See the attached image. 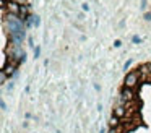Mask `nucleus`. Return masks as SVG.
Masks as SVG:
<instances>
[{
  "instance_id": "obj_1",
  "label": "nucleus",
  "mask_w": 151,
  "mask_h": 133,
  "mask_svg": "<svg viewBox=\"0 0 151 133\" xmlns=\"http://www.w3.org/2000/svg\"><path fill=\"white\" fill-rule=\"evenodd\" d=\"M140 81V73L138 71H128L125 75V80H124V88H135Z\"/></svg>"
},
{
  "instance_id": "obj_2",
  "label": "nucleus",
  "mask_w": 151,
  "mask_h": 133,
  "mask_svg": "<svg viewBox=\"0 0 151 133\" xmlns=\"http://www.w3.org/2000/svg\"><path fill=\"white\" fill-rule=\"evenodd\" d=\"M133 93H132V89L130 88H124V89H122V99L125 101V102H127V101H133Z\"/></svg>"
},
{
  "instance_id": "obj_3",
  "label": "nucleus",
  "mask_w": 151,
  "mask_h": 133,
  "mask_svg": "<svg viewBox=\"0 0 151 133\" xmlns=\"http://www.w3.org/2000/svg\"><path fill=\"white\" fill-rule=\"evenodd\" d=\"M4 71L7 73V76H8V78L13 76L15 71H17V65H5V67H4Z\"/></svg>"
},
{
  "instance_id": "obj_4",
  "label": "nucleus",
  "mask_w": 151,
  "mask_h": 133,
  "mask_svg": "<svg viewBox=\"0 0 151 133\" xmlns=\"http://www.w3.org/2000/svg\"><path fill=\"white\" fill-rule=\"evenodd\" d=\"M112 115H115V117H119V119H122V117L125 115V109L122 106H117L114 109V114H112Z\"/></svg>"
},
{
  "instance_id": "obj_5",
  "label": "nucleus",
  "mask_w": 151,
  "mask_h": 133,
  "mask_svg": "<svg viewBox=\"0 0 151 133\" xmlns=\"http://www.w3.org/2000/svg\"><path fill=\"white\" fill-rule=\"evenodd\" d=\"M31 21H33L34 28H39L41 26V16L39 15H31Z\"/></svg>"
},
{
  "instance_id": "obj_6",
  "label": "nucleus",
  "mask_w": 151,
  "mask_h": 133,
  "mask_svg": "<svg viewBox=\"0 0 151 133\" xmlns=\"http://www.w3.org/2000/svg\"><path fill=\"white\" fill-rule=\"evenodd\" d=\"M119 120H120V119H119V117H115V115L111 117V122H109V123H111V128H115V127L119 125Z\"/></svg>"
},
{
  "instance_id": "obj_7",
  "label": "nucleus",
  "mask_w": 151,
  "mask_h": 133,
  "mask_svg": "<svg viewBox=\"0 0 151 133\" xmlns=\"http://www.w3.org/2000/svg\"><path fill=\"white\" fill-rule=\"evenodd\" d=\"M0 80H2V84L7 83V73H5L4 70H2V73H0Z\"/></svg>"
},
{
  "instance_id": "obj_8",
  "label": "nucleus",
  "mask_w": 151,
  "mask_h": 133,
  "mask_svg": "<svg viewBox=\"0 0 151 133\" xmlns=\"http://www.w3.org/2000/svg\"><path fill=\"white\" fill-rule=\"evenodd\" d=\"M132 42H133V44H140L141 37H140V36H133V37H132Z\"/></svg>"
},
{
  "instance_id": "obj_9",
  "label": "nucleus",
  "mask_w": 151,
  "mask_h": 133,
  "mask_svg": "<svg viewBox=\"0 0 151 133\" xmlns=\"http://www.w3.org/2000/svg\"><path fill=\"white\" fill-rule=\"evenodd\" d=\"M39 54H41V47H36V49H34V58L39 57Z\"/></svg>"
},
{
  "instance_id": "obj_10",
  "label": "nucleus",
  "mask_w": 151,
  "mask_h": 133,
  "mask_svg": "<svg viewBox=\"0 0 151 133\" xmlns=\"http://www.w3.org/2000/svg\"><path fill=\"white\" fill-rule=\"evenodd\" d=\"M130 65H132V60H127V62H125V65H124V70H127V68H130Z\"/></svg>"
},
{
  "instance_id": "obj_11",
  "label": "nucleus",
  "mask_w": 151,
  "mask_h": 133,
  "mask_svg": "<svg viewBox=\"0 0 151 133\" xmlns=\"http://www.w3.org/2000/svg\"><path fill=\"white\" fill-rule=\"evenodd\" d=\"M120 45H122V41H119V39L114 41V47H120Z\"/></svg>"
},
{
  "instance_id": "obj_12",
  "label": "nucleus",
  "mask_w": 151,
  "mask_h": 133,
  "mask_svg": "<svg viewBox=\"0 0 151 133\" xmlns=\"http://www.w3.org/2000/svg\"><path fill=\"white\" fill-rule=\"evenodd\" d=\"M145 19H146V21H151V13H145Z\"/></svg>"
},
{
  "instance_id": "obj_13",
  "label": "nucleus",
  "mask_w": 151,
  "mask_h": 133,
  "mask_svg": "<svg viewBox=\"0 0 151 133\" xmlns=\"http://www.w3.org/2000/svg\"><path fill=\"white\" fill-rule=\"evenodd\" d=\"M141 10H145V8H146V0H141Z\"/></svg>"
},
{
  "instance_id": "obj_14",
  "label": "nucleus",
  "mask_w": 151,
  "mask_h": 133,
  "mask_svg": "<svg viewBox=\"0 0 151 133\" xmlns=\"http://www.w3.org/2000/svg\"><path fill=\"white\" fill-rule=\"evenodd\" d=\"M83 10H86V12H88V10H89V6H88V3H83Z\"/></svg>"
},
{
  "instance_id": "obj_15",
  "label": "nucleus",
  "mask_w": 151,
  "mask_h": 133,
  "mask_svg": "<svg viewBox=\"0 0 151 133\" xmlns=\"http://www.w3.org/2000/svg\"><path fill=\"white\" fill-rule=\"evenodd\" d=\"M146 67H148V73H151V63H148Z\"/></svg>"
},
{
  "instance_id": "obj_16",
  "label": "nucleus",
  "mask_w": 151,
  "mask_h": 133,
  "mask_svg": "<svg viewBox=\"0 0 151 133\" xmlns=\"http://www.w3.org/2000/svg\"><path fill=\"white\" fill-rule=\"evenodd\" d=\"M109 133H117V130H115V128H111V130H109Z\"/></svg>"
}]
</instances>
